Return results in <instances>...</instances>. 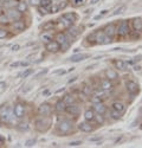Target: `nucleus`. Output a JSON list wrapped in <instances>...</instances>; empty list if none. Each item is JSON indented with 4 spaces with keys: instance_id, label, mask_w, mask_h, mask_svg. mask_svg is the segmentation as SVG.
I'll return each mask as SVG.
<instances>
[{
    "instance_id": "5fc2aeb1",
    "label": "nucleus",
    "mask_w": 142,
    "mask_h": 148,
    "mask_svg": "<svg viewBox=\"0 0 142 148\" xmlns=\"http://www.w3.org/2000/svg\"><path fill=\"white\" fill-rule=\"evenodd\" d=\"M4 145H5V139L0 135V146H4Z\"/></svg>"
},
{
    "instance_id": "2eb2a0df",
    "label": "nucleus",
    "mask_w": 142,
    "mask_h": 148,
    "mask_svg": "<svg viewBox=\"0 0 142 148\" xmlns=\"http://www.w3.org/2000/svg\"><path fill=\"white\" fill-rule=\"evenodd\" d=\"M126 104H124V102H122V101H114L113 103H111V109H114V110H116V112H118V113H121L122 115L124 114V112H126Z\"/></svg>"
},
{
    "instance_id": "f8f14e48",
    "label": "nucleus",
    "mask_w": 142,
    "mask_h": 148,
    "mask_svg": "<svg viewBox=\"0 0 142 148\" xmlns=\"http://www.w3.org/2000/svg\"><path fill=\"white\" fill-rule=\"evenodd\" d=\"M65 112H66L69 115H71V116H77V115H79V113H81V108H79L78 104L72 103V104L66 106Z\"/></svg>"
},
{
    "instance_id": "aec40b11",
    "label": "nucleus",
    "mask_w": 142,
    "mask_h": 148,
    "mask_svg": "<svg viewBox=\"0 0 142 148\" xmlns=\"http://www.w3.org/2000/svg\"><path fill=\"white\" fill-rule=\"evenodd\" d=\"M81 32L82 31H79V29L78 27H74V26H70L69 29H68V36L70 37V38L71 39H72V38H76V37L77 36H79L81 34Z\"/></svg>"
},
{
    "instance_id": "0eeeda50",
    "label": "nucleus",
    "mask_w": 142,
    "mask_h": 148,
    "mask_svg": "<svg viewBox=\"0 0 142 148\" xmlns=\"http://www.w3.org/2000/svg\"><path fill=\"white\" fill-rule=\"evenodd\" d=\"M6 16L8 17L10 21L13 23V21H17V20H20L23 18V13L17 10V8H10V10H6Z\"/></svg>"
},
{
    "instance_id": "37998d69",
    "label": "nucleus",
    "mask_w": 142,
    "mask_h": 148,
    "mask_svg": "<svg viewBox=\"0 0 142 148\" xmlns=\"http://www.w3.org/2000/svg\"><path fill=\"white\" fill-rule=\"evenodd\" d=\"M102 100H103V98H101L100 96L94 95V96L91 97V103H92V104H95V103H100V102H102Z\"/></svg>"
},
{
    "instance_id": "412c9836",
    "label": "nucleus",
    "mask_w": 142,
    "mask_h": 148,
    "mask_svg": "<svg viewBox=\"0 0 142 148\" xmlns=\"http://www.w3.org/2000/svg\"><path fill=\"white\" fill-rule=\"evenodd\" d=\"M65 108H66V104L63 100H59L57 101V103L55 104V110L57 113H64L65 112Z\"/></svg>"
},
{
    "instance_id": "20e7f679",
    "label": "nucleus",
    "mask_w": 142,
    "mask_h": 148,
    "mask_svg": "<svg viewBox=\"0 0 142 148\" xmlns=\"http://www.w3.org/2000/svg\"><path fill=\"white\" fill-rule=\"evenodd\" d=\"M59 45H61V47H62V50L63 51H65L66 49L70 46V40H71V38L68 36V33H58L57 36H56V39H55Z\"/></svg>"
},
{
    "instance_id": "603ef678",
    "label": "nucleus",
    "mask_w": 142,
    "mask_h": 148,
    "mask_svg": "<svg viewBox=\"0 0 142 148\" xmlns=\"http://www.w3.org/2000/svg\"><path fill=\"white\" fill-rule=\"evenodd\" d=\"M46 72H47V70H44V71H40V72L38 73V75H37V76H36V78H39L40 76H43V75H45V73H46Z\"/></svg>"
},
{
    "instance_id": "473e14b6",
    "label": "nucleus",
    "mask_w": 142,
    "mask_h": 148,
    "mask_svg": "<svg viewBox=\"0 0 142 148\" xmlns=\"http://www.w3.org/2000/svg\"><path fill=\"white\" fill-rule=\"evenodd\" d=\"M82 87H83V88H82V92L84 94L85 96H90V95L92 94V90H91V88H90V85H88V84L84 83V84L82 85Z\"/></svg>"
},
{
    "instance_id": "4be33fe9",
    "label": "nucleus",
    "mask_w": 142,
    "mask_h": 148,
    "mask_svg": "<svg viewBox=\"0 0 142 148\" xmlns=\"http://www.w3.org/2000/svg\"><path fill=\"white\" fill-rule=\"evenodd\" d=\"M40 40L44 43V44H47L49 42H51V40H53V36L50 33V32H43L42 34H40Z\"/></svg>"
},
{
    "instance_id": "58836bf2",
    "label": "nucleus",
    "mask_w": 142,
    "mask_h": 148,
    "mask_svg": "<svg viewBox=\"0 0 142 148\" xmlns=\"http://www.w3.org/2000/svg\"><path fill=\"white\" fill-rule=\"evenodd\" d=\"M40 5L50 10L51 6L53 5V1H52V0H40Z\"/></svg>"
},
{
    "instance_id": "ea45409f",
    "label": "nucleus",
    "mask_w": 142,
    "mask_h": 148,
    "mask_svg": "<svg viewBox=\"0 0 142 148\" xmlns=\"http://www.w3.org/2000/svg\"><path fill=\"white\" fill-rule=\"evenodd\" d=\"M95 120H96L97 123L102 125V123L105 121V117H104V115H102V114H96V113H95Z\"/></svg>"
},
{
    "instance_id": "dca6fc26",
    "label": "nucleus",
    "mask_w": 142,
    "mask_h": 148,
    "mask_svg": "<svg viewBox=\"0 0 142 148\" xmlns=\"http://www.w3.org/2000/svg\"><path fill=\"white\" fill-rule=\"evenodd\" d=\"M77 128H78V130H81V132H83V133H91V132L94 130V127L90 125L89 121H84V122L78 123Z\"/></svg>"
},
{
    "instance_id": "de8ad7c7",
    "label": "nucleus",
    "mask_w": 142,
    "mask_h": 148,
    "mask_svg": "<svg viewBox=\"0 0 142 148\" xmlns=\"http://www.w3.org/2000/svg\"><path fill=\"white\" fill-rule=\"evenodd\" d=\"M34 143H36V140H34V139H31V140L26 141L25 146H26V147H32V146H34Z\"/></svg>"
},
{
    "instance_id": "72a5a7b5",
    "label": "nucleus",
    "mask_w": 142,
    "mask_h": 148,
    "mask_svg": "<svg viewBox=\"0 0 142 148\" xmlns=\"http://www.w3.org/2000/svg\"><path fill=\"white\" fill-rule=\"evenodd\" d=\"M63 101L65 102V104L66 106H69V104H72V103H75V97L72 96V95H65L64 96V98H63Z\"/></svg>"
},
{
    "instance_id": "6e6d98bb",
    "label": "nucleus",
    "mask_w": 142,
    "mask_h": 148,
    "mask_svg": "<svg viewBox=\"0 0 142 148\" xmlns=\"http://www.w3.org/2000/svg\"><path fill=\"white\" fill-rule=\"evenodd\" d=\"M100 1V0H90V4L91 5H95V4H97Z\"/></svg>"
},
{
    "instance_id": "864d4df0",
    "label": "nucleus",
    "mask_w": 142,
    "mask_h": 148,
    "mask_svg": "<svg viewBox=\"0 0 142 148\" xmlns=\"http://www.w3.org/2000/svg\"><path fill=\"white\" fill-rule=\"evenodd\" d=\"M19 49H20V46H19L18 44H16V45H13V46H12V51H18Z\"/></svg>"
},
{
    "instance_id": "3c124183",
    "label": "nucleus",
    "mask_w": 142,
    "mask_h": 148,
    "mask_svg": "<svg viewBox=\"0 0 142 148\" xmlns=\"http://www.w3.org/2000/svg\"><path fill=\"white\" fill-rule=\"evenodd\" d=\"M66 6H68V1H63V4L59 5V6H58V8H59V10H63V8H65Z\"/></svg>"
},
{
    "instance_id": "423d86ee",
    "label": "nucleus",
    "mask_w": 142,
    "mask_h": 148,
    "mask_svg": "<svg viewBox=\"0 0 142 148\" xmlns=\"http://www.w3.org/2000/svg\"><path fill=\"white\" fill-rule=\"evenodd\" d=\"M13 113L17 116V119H23L26 115V106L24 103H21V102L16 103L14 107H13Z\"/></svg>"
},
{
    "instance_id": "7ed1b4c3",
    "label": "nucleus",
    "mask_w": 142,
    "mask_h": 148,
    "mask_svg": "<svg viewBox=\"0 0 142 148\" xmlns=\"http://www.w3.org/2000/svg\"><path fill=\"white\" fill-rule=\"evenodd\" d=\"M72 128H74L72 121H70V120H68V119H63V120H61V121L57 123V129H58V132L61 133V134H64V135L69 134L71 130H72Z\"/></svg>"
},
{
    "instance_id": "1a4fd4ad",
    "label": "nucleus",
    "mask_w": 142,
    "mask_h": 148,
    "mask_svg": "<svg viewBox=\"0 0 142 148\" xmlns=\"http://www.w3.org/2000/svg\"><path fill=\"white\" fill-rule=\"evenodd\" d=\"M126 89H127V91L129 92V94H132V95H135V94H137L139 92V84L135 82V81H133V79H128V81H126Z\"/></svg>"
},
{
    "instance_id": "6e6552de",
    "label": "nucleus",
    "mask_w": 142,
    "mask_h": 148,
    "mask_svg": "<svg viewBox=\"0 0 142 148\" xmlns=\"http://www.w3.org/2000/svg\"><path fill=\"white\" fill-rule=\"evenodd\" d=\"M113 38L106 36L102 30L101 31H97V34H96V44H101V45H106L111 43Z\"/></svg>"
},
{
    "instance_id": "393cba45",
    "label": "nucleus",
    "mask_w": 142,
    "mask_h": 148,
    "mask_svg": "<svg viewBox=\"0 0 142 148\" xmlns=\"http://www.w3.org/2000/svg\"><path fill=\"white\" fill-rule=\"evenodd\" d=\"M132 26H133V29H134L136 32H141V31H142V20H141L140 18L134 19V20L132 21Z\"/></svg>"
},
{
    "instance_id": "9b49d317",
    "label": "nucleus",
    "mask_w": 142,
    "mask_h": 148,
    "mask_svg": "<svg viewBox=\"0 0 142 148\" xmlns=\"http://www.w3.org/2000/svg\"><path fill=\"white\" fill-rule=\"evenodd\" d=\"M74 24H71L68 19H65L64 17H61L59 18V20L56 23V27L58 30H68L70 26H72Z\"/></svg>"
},
{
    "instance_id": "a211bd4d",
    "label": "nucleus",
    "mask_w": 142,
    "mask_h": 148,
    "mask_svg": "<svg viewBox=\"0 0 142 148\" xmlns=\"http://www.w3.org/2000/svg\"><path fill=\"white\" fill-rule=\"evenodd\" d=\"M11 26H12V29H13L14 31H18V32H21V31H24L26 29V25H25V23H24L23 19L11 23Z\"/></svg>"
},
{
    "instance_id": "13d9d810",
    "label": "nucleus",
    "mask_w": 142,
    "mask_h": 148,
    "mask_svg": "<svg viewBox=\"0 0 142 148\" xmlns=\"http://www.w3.org/2000/svg\"><path fill=\"white\" fill-rule=\"evenodd\" d=\"M3 11H4V7H3V3L0 1V13H3Z\"/></svg>"
},
{
    "instance_id": "f704fd0d",
    "label": "nucleus",
    "mask_w": 142,
    "mask_h": 148,
    "mask_svg": "<svg viewBox=\"0 0 142 148\" xmlns=\"http://www.w3.org/2000/svg\"><path fill=\"white\" fill-rule=\"evenodd\" d=\"M96 34H97V31H94L92 33H90L88 37H87V40L91 44H96Z\"/></svg>"
},
{
    "instance_id": "9d476101",
    "label": "nucleus",
    "mask_w": 142,
    "mask_h": 148,
    "mask_svg": "<svg viewBox=\"0 0 142 148\" xmlns=\"http://www.w3.org/2000/svg\"><path fill=\"white\" fill-rule=\"evenodd\" d=\"M52 112V107L49 103H43L38 107V114L42 116H49Z\"/></svg>"
},
{
    "instance_id": "2f4dec72",
    "label": "nucleus",
    "mask_w": 142,
    "mask_h": 148,
    "mask_svg": "<svg viewBox=\"0 0 142 148\" xmlns=\"http://www.w3.org/2000/svg\"><path fill=\"white\" fill-rule=\"evenodd\" d=\"M114 65H115V68L118 69V70H126V66H127L126 62H123V60H121V59L114 60Z\"/></svg>"
},
{
    "instance_id": "8fccbe9b",
    "label": "nucleus",
    "mask_w": 142,
    "mask_h": 148,
    "mask_svg": "<svg viewBox=\"0 0 142 148\" xmlns=\"http://www.w3.org/2000/svg\"><path fill=\"white\" fill-rule=\"evenodd\" d=\"M30 4L32 6H39L40 5V0H30Z\"/></svg>"
},
{
    "instance_id": "c756f323",
    "label": "nucleus",
    "mask_w": 142,
    "mask_h": 148,
    "mask_svg": "<svg viewBox=\"0 0 142 148\" xmlns=\"http://www.w3.org/2000/svg\"><path fill=\"white\" fill-rule=\"evenodd\" d=\"M10 24H11V21H10L8 17L5 13H0V25L7 26V25H10Z\"/></svg>"
},
{
    "instance_id": "f03ea898",
    "label": "nucleus",
    "mask_w": 142,
    "mask_h": 148,
    "mask_svg": "<svg viewBox=\"0 0 142 148\" xmlns=\"http://www.w3.org/2000/svg\"><path fill=\"white\" fill-rule=\"evenodd\" d=\"M50 126H51V120L49 116H42L40 115V117H38L34 121V128L40 133L46 132L50 128Z\"/></svg>"
},
{
    "instance_id": "49530a36",
    "label": "nucleus",
    "mask_w": 142,
    "mask_h": 148,
    "mask_svg": "<svg viewBox=\"0 0 142 148\" xmlns=\"http://www.w3.org/2000/svg\"><path fill=\"white\" fill-rule=\"evenodd\" d=\"M81 145H82V141H71V142L69 143L70 147H78V146H81Z\"/></svg>"
},
{
    "instance_id": "a19ab883",
    "label": "nucleus",
    "mask_w": 142,
    "mask_h": 148,
    "mask_svg": "<svg viewBox=\"0 0 142 148\" xmlns=\"http://www.w3.org/2000/svg\"><path fill=\"white\" fill-rule=\"evenodd\" d=\"M110 116H111L114 120H118V119H121L122 114H121V113H118V112H116V110H114V109H111V112H110Z\"/></svg>"
},
{
    "instance_id": "4468645a",
    "label": "nucleus",
    "mask_w": 142,
    "mask_h": 148,
    "mask_svg": "<svg viewBox=\"0 0 142 148\" xmlns=\"http://www.w3.org/2000/svg\"><path fill=\"white\" fill-rule=\"evenodd\" d=\"M45 49L49 52H58L59 50H61V45H59L55 39L53 40H51V42H49L47 44H45Z\"/></svg>"
},
{
    "instance_id": "f3484780",
    "label": "nucleus",
    "mask_w": 142,
    "mask_h": 148,
    "mask_svg": "<svg viewBox=\"0 0 142 148\" xmlns=\"http://www.w3.org/2000/svg\"><path fill=\"white\" fill-rule=\"evenodd\" d=\"M92 110L96 114H102V115H105V113H106V106L104 104V103H102V102H100V103H95V104H92Z\"/></svg>"
},
{
    "instance_id": "680f3d73",
    "label": "nucleus",
    "mask_w": 142,
    "mask_h": 148,
    "mask_svg": "<svg viewBox=\"0 0 142 148\" xmlns=\"http://www.w3.org/2000/svg\"><path fill=\"white\" fill-rule=\"evenodd\" d=\"M1 126H3V122H1V121H0V127H1Z\"/></svg>"
},
{
    "instance_id": "f257e3e1",
    "label": "nucleus",
    "mask_w": 142,
    "mask_h": 148,
    "mask_svg": "<svg viewBox=\"0 0 142 148\" xmlns=\"http://www.w3.org/2000/svg\"><path fill=\"white\" fill-rule=\"evenodd\" d=\"M17 116L13 113V108L8 104H3L0 107V121L6 125H14Z\"/></svg>"
},
{
    "instance_id": "79ce46f5",
    "label": "nucleus",
    "mask_w": 142,
    "mask_h": 148,
    "mask_svg": "<svg viewBox=\"0 0 142 148\" xmlns=\"http://www.w3.org/2000/svg\"><path fill=\"white\" fill-rule=\"evenodd\" d=\"M72 6H75V7H79V6H82V5H84V3H85V0H72Z\"/></svg>"
},
{
    "instance_id": "e433bc0d",
    "label": "nucleus",
    "mask_w": 142,
    "mask_h": 148,
    "mask_svg": "<svg viewBox=\"0 0 142 148\" xmlns=\"http://www.w3.org/2000/svg\"><path fill=\"white\" fill-rule=\"evenodd\" d=\"M37 7H38V12H39L40 16H46V14L50 13V10L46 8V7H44V6H42V5H39V6H37Z\"/></svg>"
},
{
    "instance_id": "bf43d9fd",
    "label": "nucleus",
    "mask_w": 142,
    "mask_h": 148,
    "mask_svg": "<svg viewBox=\"0 0 142 148\" xmlns=\"http://www.w3.org/2000/svg\"><path fill=\"white\" fill-rule=\"evenodd\" d=\"M134 70H135V71H140V70H141V68H140L139 65H135V66H134Z\"/></svg>"
},
{
    "instance_id": "7c9ffc66",
    "label": "nucleus",
    "mask_w": 142,
    "mask_h": 148,
    "mask_svg": "<svg viewBox=\"0 0 142 148\" xmlns=\"http://www.w3.org/2000/svg\"><path fill=\"white\" fill-rule=\"evenodd\" d=\"M62 17H64L65 19H68L71 24H74L76 20H77V16L75 13H72V12H70V13H64Z\"/></svg>"
},
{
    "instance_id": "4c0bfd02",
    "label": "nucleus",
    "mask_w": 142,
    "mask_h": 148,
    "mask_svg": "<svg viewBox=\"0 0 142 148\" xmlns=\"http://www.w3.org/2000/svg\"><path fill=\"white\" fill-rule=\"evenodd\" d=\"M8 34H10V32H8V30H7L6 27L0 26V39L6 38V37H7Z\"/></svg>"
},
{
    "instance_id": "ddd939ff",
    "label": "nucleus",
    "mask_w": 142,
    "mask_h": 148,
    "mask_svg": "<svg viewBox=\"0 0 142 148\" xmlns=\"http://www.w3.org/2000/svg\"><path fill=\"white\" fill-rule=\"evenodd\" d=\"M102 31H103L106 36H108V37L113 38L114 36H116V25H115L114 23H110V24H108V25H105Z\"/></svg>"
},
{
    "instance_id": "a878e982",
    "label": "nucleus",
    "mask_w": 142,
    "mask_h": 148,
    "mask_svg": "<svg viewBox=\"0 0 142 148\" xmlns=\"http://www.w3.org/2000/svg\"><path fill=\"white\" fill-rule=\"evenodd\" d=\"M84 119L85 121H89V122H92L95 121V112L92 109H87L84 112Z\"/></svg>"
},
{
    "instance_id": "c9c22d12",
    "label": "nucleus",
    "mask_w": 142,
    "mask_h": 148,
    "mask_svg": "<svg viewBox=\"0 0 142 148\" xmlns=\"http://www.w3.org/2000/svg\"><path fill=\"white\" fill-rule=\"evenodd\" d=\"M29 62H14L11 64V68H19V66H29Z\"/></svg>"
},
{
    "instance_id": "b1692460",
    "label": "nucleus",
    "mask_w": 142,
    "mask_h": 148,
    "mask_svg": "<svg viewBox=\"0 0 142 148\" xmlns=\"http://www.w3.org/2000/svg\"><path fill=\"white\" fill-rule=\"evenodd\" d=\"M40 27H42L43 31H51L53 27H56V21L55 20H49V21H46L45 24H43Z\"/></svg>"
},
{
    "instance_id": "4d7b16f0",
    "label": "nucleus",
    "mask_w": 142,
    "mask_h": 148,
    "mask_svg": "<svg viewBox=\"0 0 142 148\" xmlns=\"http://www.w3.org/2000/svg\"><path fill=\"white\" fill-rule=\"evenodd\" d=\"M53 73H65L64 70H57V71H53Z\"/></svg>"
},
{
    "instance_id": "09e8293b",
    "label": "nucleus",
    "mask_w": 142,
    "mask_h": 148,
    "mask_svg": "<svg viewBox=\"0 0 142 148\" xmlns=\"http://www.w3.org/2000/svg\"><path fill=\"white\" fill-rule=\"evenodd\" d=\"M106 13H108V11H106V10H104V11H102V12H101V13H100L98 16H96V17H95V19H96V20H97V19H100V18L104 17V16H105Z\"/></svg>"
},
{
    "instance_id": "5701e85b",
    "label": "nucleus",
    "mask_w": 142,
    "mask_h": 148,
    "mask_svg": "<svg viewBox=\"0 0 142 148\" xmlns=\"http://www.w3.org/2000/svg\"><path fill=\"white\" fill-rule=\"evenodd\" d=\"M105 76L110 81H115L118 78V73L113 69H108V70H105Z\"/></svg>"
},
{
    "instance_id": "c03bdc74",
    "label": "nucleus",
    "mask_w": 142,
    "mask_h": 148,
    "mask_svg": "<svg viewBox=\"0 0 142 148\" xmlns=\"http://www.w3.org/2000/svg\"><path fill=\"white\" fill-rule=\"evenodd\" d=\"M32 72H33V69H27V70H25V71H24V72L21 73L20 76H21L23 78H26V77H29V76L31 75Z\"/></svg>"
},
{
    "instance_id": "bb28decb",
    "label": "nucleus",
    "mask_w": 142,
    "mask_h": 148,
    "mask_svg": "<svg viewBox=\"0 0 142 148\" xmlns=\"http://www.w3.org/2000/svg\"><path fill=\"white\" fill-rule=\"evenodd\" d=\"M89 57V55H85V53H81V55H74L72 57L70 58L71 62H74V63H77V62H82V60H84Z\"/></svg>"
},
{
    "instance_id": "6ab92c4d",
    "label": "nucleus",
    "mask_w": 142,
    "mask_h": 148,
    "mask_svg": "<svg viewBox=\"0 0 142 148\" xmlns=\"http://www.w3.org/2000/svg\"><path fill=\"white\" fill-rule=\"evenodd\" d=\"M101 89L104 90V91H106V92H109V91H111L114 89V84L108 78L103 79V81H101Z\"/></svg>"
},
{
    "instance_id": "39448f33",
    "label": "nucleus",
    "mask_w": 142,
    "mask_h": 148,
    "mask_svg": "<svg viewBox=\"0 0 142 148\" xmlns=\"http://www.w3.org/2000/svg\"><path fill=\"white\" fill-rule=\"evenodd\" d=\"M130 33V26L127 20H122L120 24H118V26H116V34L118 37H126Z\"/></svg>"
},
{
    "instance_id": "052dcab7",
    "label": "nucleus",
    "mask_w": 142,
    "mask_h": 148,
    "mask_svg": "<svg viewBox=\"0 0 142 148\" xmlns=\"http://www.w3.org/2000/svg\"><path fill=\"white\" fill-rule=\"evenodd\" d=\"M1 3H6V1H8V0H0Z\"/></svg>"
},
{
    "instance_id": "c85d7f7f",
    "label": "nucleus",
    "mask_w": 142,
    "mask_h": 148,
    "mask_svg": "<svg viewBox=\"0 0 142 148\" xmlns=\"http://www.w3.org/2000/svg\"><path fill=\"white\" fill-rule=\"evenodd\" d=\"M19 12H20V13H25V12L27 11V4L25 3V1H24V0H21V1H18V5H17V7H16Z\"/></svg>"
},
{
    "instance_id": "a18cd8bd",
    "label": "nucleus",
    "mask_w": 142,
    "mask_h": 148,
    "mask_svg": "<svg viewBox=\"0 0 142 148\" xmlns=\"http://www.w3.org/2000/svg\"><path fill=\"white\" fill-rule=\"evenodd\" d=\"M126 10V6H121V7H118L114 13H113V16H116V14H120V13H122V12Z\"/></svg>"
},
{
    "instance_id": "cd10ccee",
    "label": "nucleus",
    "mask_w": 142,
    "mask_h": 148,
    "mask_svg": "<svg viewBox=\"0 0 142 148\" xmlns=\"http://www.w3.org/2000/svg\"><path fill=\"white\" fill-rule=\"evenodd\" d=\"M18 5V0H8L6 3H3V7L6 8V10H10V8H16Z\"/></svg>"
}]
</instances>
